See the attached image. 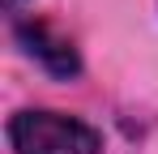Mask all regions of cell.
<instances>
[{"label":"cell","mask_w":158,"mask_h":154,"mask_svg":"<svg viewBox=\"0 0 158 154\" xmlns=\"http://www.w3.org/2000/svg\"><path fill=\"white\" fill-rule=\"evenodd\" d=\"M9 141L17 154H98L103 137L64 111H17L9 120Z\"/></svg>","instance_id":"6da1fadb"},{"label":"cell","mask_w":158,"mask_h":154,"mask_svg":"<svg viewBox=\"0 0 158 154\" xmlns=\"http://www.w3.org/2000/svg\"><path fill=\"white\" fill-rule=\"evenodd\" d=\"M17 39H22V47H26L30 56H39L56 77L81 73V60H77V51H73V43L60 39L52 26H43V22H17Z\"/></svg>","instance_id":"7a4b0ae2"}]
</instances>
